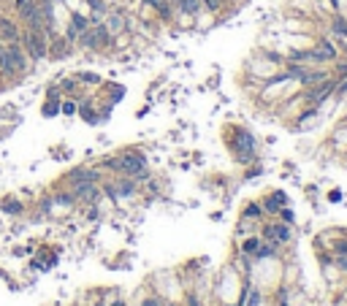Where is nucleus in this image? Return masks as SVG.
<instances>
[{
  "label": "nucleus",
  "mask_w": 347,
  "mask_h": 306,
  "mask_svg": "<svg viewBox=\"0 0 347 306\" xmlns=\"http://www.w3.org/2000/svg\"><path fill=\"white\" fill-rule=\"evenodd\" d=\"M279 212H282V219H285V222H293V212H291V209H279Z\"/></svg>",
  "instance_id": "nucleus-22"
},
{
  "label": "nucleus",
  "mask_w": 347,
  "mask_h": 306,
  "mask_svg": "<svg viewBox=\"0 0 347 306\" xmlns=\"http://www.w3.org/2000/svg\"><path fill=\"white\" fill-rule=\"evenodd\" d=\"M106 27H109V33H117V30H122V27H125V19H122L120 14H111V16H109V25H106Z\"/></svg>",
  "instance_id": "nucleus-14"
},
{
  "label": "nucleus",
  "mask_w": 347,
  "mask_h": 306,
  "mask_svg": "<svg viewBox=\"0 0 347 306\" xmlns=\"http://www.w3.org/2000/svg\"><path fill=\"white\" fill-rule=\"evenodd\" d=\"M68 181L71 185H79V181H98V174L90 171V168H76V171L68 174Z\"/></svg>",
  "instance_id": "nucleus-10"
},
{
  "label": "nucleus",
  "mask_w": 347,
  "mask_h": 306,
  "mask_svg": "<svg viewBox=\"0 0 347 306\" xmlns=\"http://www.w3.org/2000/svg\"><path fill=\"white\" fill-rule=\"evenodd\" d=\"M334 87H336V81L323 79L320 84H317V90H312V92H310V100H315V103H317V100H323V98H325V95H329Z\"/></svg>",
  "instance_id": "nucleus-11"
},
{
  "label": "nucleus",
  "mask_w": 347,
  "mask_h": 306,
  "mask_svg": "<svg viewBox=\"0 0 347 306\" xmlns=\"http://www.w3.org/2000/svg\"><path fill=\"white\" fill-rule=\"evenodd\" d=\"M230 147H234V152H236L239 160H249V157H253V152H255V138L249 136L247 130H236V133H234V141H230Z\"/></svg>",
  "instance_id": "nucleus-4"
},
{
  "label": "nucleus",
  "mask_w": 347,
  "mask_h": 306,
  "mask_svg": "<svg viewBox=\"0 0 347 306\" xmlns=\"http://www.w3.org/2000/svg\"><path fill=\"white\" fill-rule=\"evenodd\" d=\"M144 157L139 155V152H125V155L120 157V174H125V176H136V179H141V176H147V171H144Z\"/></svg>",
  "instance_id": "nucleus-3"
},
{
  "label": "nucleus",
  "mask_w": 347,
  "mask_h": 306,
  "mask_svg": "<svg viewBox=\"0 0 347 306\" xmlns=\"http://www.w3.org/2000/svg\"><path fill=\"white\" fill-rule=\"evenodd\" d=\"M336 90H339V92H344V90H347V81L342 84V87H336Z\"/></svg>",
  "instance_id": "nucleus-28"
},
{
  "label": "nucleus",
  "mask_w": 347,
  "mask_h": 306,
  "mask_svg": "<svg viewBox=\"0 0 347 306\" xmlns=\"http://www.w3.org/2000/svg\"><path fill=\"white\" fill-rule=\"evenodd\" d=\"M87 27H90V19L87 16H82V14H76L71 22H68V30H65V38H68V41H76V38H79Z\"/></svg>",
  "instance_id": "nucleus-7"
},
{
  "label": "nucleus",
  "mask_w": 347,
  "mask_h": 306,
  "mask_svg": "<svg viewBox=\"0 0 347 306\" xmlns=\"http://www.w3.org/2000/svg\"><path fill=\"white\" fill-rule=\"evenodd\" d=\"M8 46V54H11V60H14V68H16V73H25L27 71V60H30V57H27V52L22 49V44H6Z\"/></svg>",
  "instance_id": "nucleus-5"
},
{
  "label": "nucleus",
  "mask_w": 347,
  "mask_h": 306,
  "mask_svg": "<svg viewBox=\"0 0 347 306\" xmlns=\"http://www.w3.org/2000/svg\"><path fill=\"white\" fill-rule=\"evenodd\" d=\"M133 190H136L133 181H120V185L114 187V195H133Z\"/></svg>",
  "instance_id": "nucleus-15"
},
{
  "label": "nucleus",
  "mask_w": 347,
  "mask_h": 306,
  "mask_svg": "<svg viewBox=\"0 0 347 306\" xmlns=\"http://www.w3.org/2000/svg\"><path fill=\"white\" fill-rule=\"evenodd\" d=\"M63 114H76V106H73L71 100H68V103H65V106H63Z\"/></svg>",
  "instance_id": "nucleus-24"
},
{
  "label": "nucleus",
  "mask_w": 347,
  "mask_h": 306,
  "mask_svg": "<svg viewBox=\"0 0 347 306\" xmlns=\"http://www.w3.org/2000/svg\"><path fill=\"white\" fill-rule=\"evenodd\" d=\"M171 306H174V303H171Z\"/></svg>",
  "instance_id": "nucleus-30"
},
{
  "label": "nucleus",
  "mask_w": 347,
  "mask_h": 306,
  "mask_svg": "<svg viewBox=\"0 0 347 306\" xmlns=\"http://www.w3.org/2000/svg\"><path fill=\"white\" fill-rule=\"evenodd\" d=\"M342 266H344V269H347V260H342Z\"/></svg>",
  "instance_id": "nucleus-29"
},
{
  "label": "nucleus",
  "mask_w": 347,
  "mask_h": 306,
  "mask_svg": "<svg viewBox=\"0 0 347 306\" xmlns=\"http://www.w3.org/2000/svg\"><path fill=\"white\" fill-rule=\"evenodd\" d=\"M201 0H179V11H185V14H190V16H196L198 11H201Z\"/></svg>",
  "instance_id": "nucleus-13"
},
{
  "label": "nucleus",
  "mask_w": 347,
  "mask_h": 306,
  "mask_svg": "<svg viewBox=\"0 0 347 306\" xmlns=\"http://www.w3.org/2000/svg\"><path fill=\"white\" fill-rule=\"evenodd\" d=\"M258 250V241L253 238V241H244V252H255Z\"/></svg>",
  "instance_id": "nucleus-21"
},
{
  "label": "nucleus",
  "mask_w": 347,
  "mask_h": 306,
  "mask_svg": "<svg viewBox=\"0 0 347 306\" xmlns=\"http://www.w3.org/2000/svg\"><path fill=\"white\" fill-rule=\"evenodd\" d=\"M68 44H71L68 38H54V41L49 44V52H52L54 57H63L65 52H68Z\"/></svg>",
  "instance_id": "nucleus-12"
},
{
  "label": "nucleus",
  "mask_w": 347,
  "mask_h": 306,
  "mask_svg": "<svg viewBox=\"0 0 347 306\" xmlns=\"http://www.w3.org/2000/svg\"><path fill=\"white\" fill-rule=\"evenodd\" d=\"M82 46H87V49H95V46H109L111 44V33L106 25H95V27H87V30L76 38Z\"/></svg>",
  "instance_id": "nucleus-2"
},
{
  "label": "nucleus",
  "mask_w": 347,
  "mask_h": 306,
  "mask_svg": "<svg viewBox=\"0 0 347 306\" xmlns=\"http://www.w3.org/2000/svg\"><path fill=\"white\" fill-rule=\"evenodd\" d=\"M331 30H334L336 35H342V38H347V22H344V19H342V16H336V19H334V25H331Z\"/></svg>",
  "instance_id": "nucleus-17"
},
{
  "label": "nucleus",
  "mask_w": 347,
  "mask_h": 306,
  "mask_svg": "<svg viewBox=\"0 0 347 306\" xmlns=\"http://www.w3.org/2000/svg\"><path fill=\"white\" fill-rule=\"evenodd\" d=\"M79 79H82V81H87V84H98V81H101L95 73H79Z\"/></svg>",
  "instance_id": "nucleus-19"
},
{
  "label": "nucleus",
  "mask_w": 347,
  "mask_h": 306,
  "mask_svg": "<svg viewBox=\"0 0 347 306\" xmlns=\"http://www.w3.org/2000/svg\"><path fill=\"white\" fill-rule=\"evenodd\" d=\"M282 203H285V195H282V193H274V198L266 200V209H268V212H277Z\"/></svg>",
  "instance_id": "nucleus-16"
},
{
  "label": "nucleus",
  "mask_w": 347,
  "mask_h": 306,
  "mask_svg": "<svg viewBox=\"0 0 347 306\" xmlns=\"http://www.w3.org/2000/svg\"><path fill=\"white\" fill-rule=\"evenodd\" d=\"M141 306H158V301H155V298H147V301H144Z\"/></svg>",
  "instance_id": "nucleus-27"
},
{
  "label": "nucleus",
  "mask_w": 347,
  "mask_h": 306,
  "mask_svg": "<svg viewBox=\"0 0 347 306\" xmlns=\"http://www.w3.org/2000/svg\"><path fill=\"white\" fill-rule=\"evenodd\" d=\"M90 6L95 8V11H103V3H101V0H90Z\"/></svg>",
  "instance_id": "nucleus-26"
},
{
  "label": "nucleus",
  "mask_w": 347,
  "mask_h": 306,
  "mask_svg": "<svg viewBox=\"0 0 347 306\" xmlns=\"http://www.w3.org/2000/svg\"><path fill=\"white\" fill-rule=\"evenodd\" d=\"M266 238L272 244H282L291 238V231H287V225H272V228H266Z\"/></svg>",
  "instance_id": "nucleus-8"
},
{
  "label": "nucleus",
  "mask_w": 347,
  "mask_h": 306,
  "mask_svg": "<svg viewBox=\"0 0 347 306\" xmlns=\"http://www.w3.org/2000/svg\"><path fill=\"white\" fill-rule=\"evenodd\" d=\"M22 33H19V27L11 22V19H0V41L3 44H16Z\"/></svg>",
  "instance_id": "nucleus-6"
},
{
  "label": "nucleus",
  "mask_w": 347,
  "mask_h": 306,
  "mask_svg": "<svg viewBox=\"0 0 347 306\" xmlns=\"http://www.w3.org/2000/svg\"><path fill=\"white\" fill-rule=\"evenodd\" d=\"M73 84H76V79H65L63 81V90H73Z\"/></svg>",
  "instance_id": "nucleus-25"
},
{
  "label": "nucleus",
  "mask_w": 347,
  "mask_h": 306,
  "mask_svg": "<svg viewBox=\"0 0 347 306\" xmlns=\"http://www.w3.org/2000/svg\"><path fill=\"white\" fill-rule=\"evenodd\" d=\"M201 3H204V6L209 8V11H217V8H220V3H223V0H201Z\"/></svg>",
  "instance_id": "nucleus-20"
},
{
  "label": "nucleus",
  "mask_w": 347,
  "mask_h": 306,
  "mask_svg": "<svg viewBox=\"0 0 347 306\" xmlns=\"http://www.w3.org/2000/svg\"><path fill=\"white\" fill-rule=\"evenodd\" d=\"M0 73L3 76H16V68H14V60L8 54V46L0 44Z\"/></svg>",
  "instance_id": "nucleus-9"
},
{
  "label": "nucleus",
  "mask_w": 347,
  "mask_h": 306,
  "mask_svg": "<svg viewBox=\"0 0 347 306\" xmlns=\"http://www.w3.org/2000/svg\"><path fill=\"white\" fill-rule=\"evenodd\" d=\"M19 44H22V49L27 52L33 63H41L46 60V54H49V35L44 30H25L22 38H19Z\"/></svg>",
  "instance_id": "nucleus-1"
},
{
  "label": "nucleus",
  "mask_w": 347,
  "mask_h": 306,
  "mask_svg": "<svg viewBox=\"0 0 347 306\" xmlns=\"http://www.w3.org/2000/svg\"><path fill=\"white\" fill-rule=\"evenodd\" d=\"M141 3H147V6H152V8H160L166 0H141Z\"/></svg>",
  "instance_id": "nucleus-23"
},
{
  "label": "nucleus",
  "mask_w": 347,
  "mask_h": 306,
  "mask_svg": "<svg viewBox=\"0 0 347 306\" xmlns=\"http://www.w3.org/2000/svg\"><path fill=\"white\" fill-rule=\"evenodd\" d=\"M244 214H247L249 219H258V217H260V206H258V203H249V206L244 209Z\"/></svg>",
  "instance_id": "nucleus-18"
}]
</instances>
